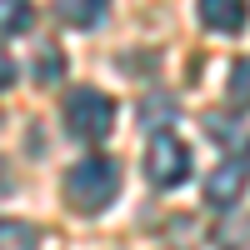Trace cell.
I'll use <instances>...</instances> for the list:
<instances>
[{"mask_svg": "<svg viewBox=\"0 0 250 250\" xmlns=\"http://www.w3.org/2000/svg\"><path fill=\"white\" fill-rule=\"evenodd\" d=\"M35 65H40L35 75H40V80L50 85V80H60V75H65V55H60L55 45H45V50H40V60H35Z\"/></svg>", "mask_w": 250, "mask_h": 250, "instance_id": "cell-10", "label": "cell"}, {"mask_svg": "<svg viewBox=\"0 0 250 250\" xmlns=\"http://www.w3.org/2000/svg\"><path fill=\"white\" fill-rule=\"evenodd\" d=\"M10 80H15V60H10L5 50H0V90H5V85H10Z\"/></svg>", "mask_w": 250, "mask_h": 250, "instance_id": "cell-12", "label": "cell"}, {"mask_svg": "<svg viewBox=\"0 0 250 250\" xmlns=\"http://www.w3.org/2000/svg\"><path fill=\"white\" fill-rule=\"evenodd\" d=\"M245 185H250V155H230L205 175V200L225 210V205H235L245 195Z\"/></svg>", "mask_w": 250, "mask_h": 250, "instance_id": "cell-4", "label": "cell"}, {"mask_svg": "<svg viewBox=\"0 0 250 250\" xmlns=\"http://www.w3.org/2000/svg\"><path fill=\"white\" fill-rule=\"evenodd\" d=\"M245 0H200V20L220 35H240L245 30Z\"/></svg>", "mask_w": 250, "mask_h": 250, "instance_id": "cell-5", "label": "cell"}, {"mask_svg": "<svg viewBox=\"0 0 250 250\" xmlns=\"http://www.w3.org/2000/svg\"><path fill=\"white\" fill-rule=\"evenodd\" d=\"M15 190V170H10V160H0V200H10Z\"/></svg>", "mask_w": 250, "mask_h": 250, "instance_id": "cell-11", "label": "cell"}, {"mask_svg": "<svg viewBox=\"0 0 250 250\" xmlns=\"http://www.w3.org/2000/svg\"><path fill=\"white\" fill-rule=\"evenodd\" d=\"M225 90H230V105L235 110L250 105V55H240L235 65H230V85H225Z\"/></svg>", "mask_w": 250, "mask_h": 250, "instance_id": "cell-9", "label": "cell"}, {"mask_svg": "<svg viewBox=\"0 0 250 250\" xmlns=\"http://www.w3.org/2000/svg\"><path fill=\"white\" fill-rule=\"evenodd\" d=\"M120 195V170H115V160L105 155H85V160H75L70 170H65V200L75 205V210H105V205Z\"/></svg>", "mask_w": 250, "mask_h": 250, "instance_id": "cell-1", "label": "cell"}, {"mask_svg": "<svg viewBox=\"0 0 250 250\" xmlns=\"http://www.w3.org/2000/svg\"><path fill=\"white\" fill-rule=\"evenodd\" d=\"M0 250H40L35 225H25V220H0Z\"/></svg>", "mask_w": 250, "mask_h": 250, "instance_id": "cell-7", "label": "cell"}, {"mask_svg": "<svg viewBox=\"0 0 250 250\" xmlns=\"http://www.w3.org/2000/svg\"><path fill=\"white\" fill-rule=\"evenodd\" d=\"M30 30V0H0V35Z\"/></svg>", "mask_w": 250, "mask_h": 250, "instance_id": "cell-8", "label": "cell"}, {"mask_svg": "<svg viewBox=\"0 0 250 250\" xmlns=\"http://www.w3.org/2000/svg\"><path fill=\"white\" fill-rule=\"evenodd\" d=\"M105 10H110V0H55V15L70 30H95L105 20Z\"/></svg>", "mask_w": 250, "mask_h": 250, "instance_id": "cell-6", "label": "cell"}, {"mask_svg": "<svg viewBox=\"0 0 250 250\" xmlns=\"http://www.w3.org/2000/svg\"><path fill=\"white\" fill-rule=\"evenodd\" d=\"M110 125H115L110 95H100V90H90V85L70 90V100H65V130H70V135H80V140H105Z\"/></svg>", "mask_w": 250, "mask_h": 250, "instance_id": "cell-2", "label": "cell"}, {"mask_svg": "<svg viewBox=\"0 0 250 250\" xmlns=\"http://www.w3.org/2000/svg\"><path fill=\"white\" fill-rule=\"evenodd\" d=\"M190 175V145L175 135H155L145 145V180L155 190H175V185Z\"/></svg>", "mask_w": 250, "mask_h": 250, "instance_id": "cell-3", "label": "cell"}]
</instances>
